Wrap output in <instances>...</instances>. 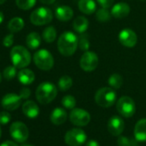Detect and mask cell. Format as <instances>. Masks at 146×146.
Masks as SVG:
<instances>
[{"instance_id":"cell-4","label":"cell","mask_w":146,"mask_h":146,"mask_svg":"<svg viewBox=\"0 0 146 146\" xmlns=\"http://www.w3.org/2000/svg\"><path fill=\"white\" fill-rule=\"evenodd\" d=\"M117 99L116 92L108 87H104L97 90L95 96V101L102 108H109L113 106Z\"/></svg>"},{"instance_id":"cell-40","label":"cell","mask_w":146,"mask_h":146,"mask_svg":"<svg viewBox=\"0 0 146 146\" xmlns=\"http://www.w3.org/2000/svg\"><path fill=\"white\" fill-rule=\"evenodd\" d=\"M40 3L44 4V5H52L53 4L56 0H40Z\"/></svg>"},{"instance_id":"cell-27","label":"cell","mask_w":146,"mask_h":146,"mask_svg":"<svg viewBox=\"0 0 146 146\" xmlns=\"http://www.w3.org/2000/svg\"><path fill=\"white\" fill-rule=\"evenodd\" d=\"M112 14L108 11L107 8H101L97 11L96 13V19L100 23H107L111 19Z\"/></svg>"},{"instance_id":"cell-19","label":"cell","mask_w":146,"mask_h":146,"mask_svg":"<svg viewBox=\"0 0 146 146\" xmlns=\"http://www.w3.org/2000/svg\"><path fill=\"white\" fill-rule=\"evenodd\" d=\"M66 119H67V113L65 112L64 109L61 108H56L55 109H53L50 116V119L52 123L57 125L64 123Z\"/></svg>"},{"instance_id":"cell-15","label":"cell","mask_w":146,"mask_h":146,"mask_svg":"<svg viewBox=\"0 0 146 146\" xmlns=\"http://www.w3.org/2000/svg\"><path fill=\"white\" fill-rule=\"evenodd\" d=\"M130 6L125 3H118L114 5L111 10V14L115 18H124L126 17L130 13Z\"/></svg>"},{"instance_id":"cell-18","label":"cell","mask_w":146,"mask_h":146,"mask_svg":"<svg viewBox=\"0 0 146 146\" xmlns=\"http://www.w3.org/2000/svg\"><path fill=\"white\" fill-rule=\"evenodd\" d=\"M55 16L58 20L61 22H67L70 20L73 17V11L70 7L67 5L58 6L55 10Z\"/></svg>"},{"instance_id":"cell-42","label":"cell","mask_w":146,"mask_h":146,"mask_svg":"<svg viewBox=\"0 0 146 146\" xmlns=\"http://www.w3.org/2000/svg\"><path fill=\"white\" fill-rule=\"evenodd\" d=\"M5 1H6V0H0V5L5 4Z\"/></svg>"},{"instance_id":"cell-7","label":"cell","mask_w":146,"mask_h":146,"mask_svg":"<svg viewBox=\"0 0 146 146\" xmlns=\"http://www.w3.org/2000/svg\"><path fill=\"white\" fill-rule=\"evenodd\" d=\"M87 140L85 131L80 128H73L68 131L64 136V141L69 146H81Z\"/></svg>"},{"instance_id":"cell-3","label":"cell","mask_w":146,"mask_h":146,"mask_svg":"<svg viewBox=\"0 0 146 146\" xmlns=\"http://www.w3.org/2000/svg\"><path fill=\"white\" fill-rule=\"evenodd\" d=\"M11 59L14 66L23 69L29 65L31 62L30 52L23 46H16L11 51Z\"/></svg>"},{"instance_id":"cell-24","label":"cell","mask_w":146,"mask_h":146,"mask_svg":"<svg viewBox=\"0 0 146 146\" xmlns=\"http://www.w3.org/2000/svg\"><path fill=\"white\" fill-rule=\"evenodd\" d=\"M24 27V21L21 17H14L8 23V29L12 33L21 31Z\"/></svg>"},{"instance_id":"cell-34","label":"cell","mask_w":146,"mask_h":146,"mask_svg":"<svg viewBox=\"0 0 146 146\" xmlns=\"http://www.w3.org/2000/svg\"><path fill=\"white\" fill-rule=\"evenodd\" d=\"M11 119V116L8 112H1L0 113V124L6 125L10 122Z\"/></svg>"},{"instance_id":"cell-28","label":"cell","mask_w":146,"mask_h":146,"mask_svg":"<svg viewBox=\"0 0 146 146\" xmlns=\"http://www.w3.org/2000/svg\"><path fill=\"white\" fill-rule=\"evenodd\" d=\"M58 85L61 91H67L72 86V79L69 76H63L58 80Z\"/></svg>"},{"instance_id":"cell-13","label":"cell","mask_w":146,"mask_h":146,"mask_svg":"<svg viewBox=\"0 0 146 146\" xmlns=\"http://www.w3.org/2000/svg\"><path fill=\"white\" fill-rule=\"evenodd\" d=\"M119 40L124 46L132 47L137 44V36L133 30L130 29H125L120 31L119 35Z\"/></svg>"},{"instance_id":"cell-37","label":"cell","mask_w":146,"mask_h":146,"mask_svg":"<svg viewBox=\"0 0 146 146\" xmlns=\"http://www.w3.org/2000/svg\"><path fill=\"white\" fill-rule=\"evenodd\" d=\"M31 95V91L29 88H23L20 91V96L22 99H28Z\"/></svg>"},{"instance_id":"cell-25","label":"cell","mask_w":146,"mask_h":146,"mask_svg":"<svg viewBox=\"0 0 146 146\" xmlns=\"http://www.w3.org/2000/svg\"><path fill=\"white\" fill-rule=\"evenodd\" d=\"M56 36H57V31L52 26L47 27L43 30L42 37H43L44 40L47 43L53 42L56 39Z\"/></svg>"},{"instance_id":"cell-21","label":"cell","mask_w":146,"mask_h":146,"mask_svg":"<svg viewBox=\"0 0 146 146\" xmlns=\"http://www.w3.org/2000/svg\"><path fill=\"white\" fill-rule=\"evenodd\" d=\"M78 9L82 13L90 15L96 11V4L94 0H79Z\"/></svg>"},{"instance_id":"cell-41","label":"cell","mask_w":146,"mask_h":146,"mask_svg":"<svg viewBox=\"0 0 146 146\" xmlns=\"http://www.w3.org/2000/svg\"><path fill=\"white\" fill-rule=\"evenodd\" d=\"M4 19H5V16H4V13H3L2 11H0V24H1V23H3Z\"/></svg>"},{"instance_id":"cell-33","label":"cell","mask_w":146,"mask_h":146,"mask_svg":"<svg viewBox=\"0 0 146 146\" xmlns=\"http://www.w3.org/2000/svg\"><path fill=\"white\" fill-rule=\"evenodd\" d=\"M17 74V71L16 66H8L4 70V72H3L4 78L7 80H11L15 78Z\"/></svg>"},{"instance_id":"cell-43","label":"cell","mask_w":146,"mask_h":146,"mask_svg":"<svg viewBox=\"0 0 146 146\" xmlns=\"http://www.w3.org/2000/svg\"><path fill=\"white\" fill-rule=\"evenodd\" d=\"M2 81V76H1V73H0V83Z\"/></svg>"},{"instance_id":"cell-14","label":"cell","mask_w":146,"mask_h":146,"mask_svg":"<svg viewBox=\"0 0 146 146\" xmlns=\"http://www.w3.org/2000/svg\"><path fill=\"white\" fill-rule=\"evenodd\" d=\"M125 128V123L124 120L119 117V116H113L110 118L108 124V131L113 136H119Z\"/></svg>"},{"instance_id":"cell-20","label":"cell","mask_w":146,"mask_h":146,"mask_svg":"<svg viewBox=\"0 0 146 146\" xmlns=\"http://www.w3.org/2000/svg\"><path fill=\"white\" fill-rule=\"evenodd\" d=\"M35 73L29 70L23 68L18 72V80L23 85H29L35 81Z\"/></svg>"},{"instance_id":"cell-8","label":"cell","mask_w":146,"mask_h":146,"mask_svg":"<svg viewBox=\"0 0 146 146\" xmlns=\"http://www.w3.org/2000/svg\"><path fill=\"white\" fill-rule=\"evenodd\" d=\"M118 112L125 118L133 116L136 112V105L134 101L129 96H122L117 102Z\"/></svg>"},{"instance_id":"cell-45","label":"cell","mask_w":146,"mask_h":146,"mask_svg":"<svg viewBox=\"0 0 146 146\" xmlns=\"http://www.w3.org/2000/svg\"><path fill=\"white\" fill-rule=\"evenodd\" d=\"M1 132H2V131H1V127H0V137H1Z\"/></svg>"},{"instance_id":"cell-17","label":"cell","mask_w":146,"mask_h":146,"mask_svg":"<svg viewBox=\"0 0 146 146\" xmlns=\"http://www.w3.org/2000/svg\"><path fill=\"white\" fill-rule=\"evenodd\" d=\"M134 135L138 142H146V119H141L137 122Z\"/></svg>"},{"instance_id":"cell-6","label":"cell","mask_w":146,"mask_h":146,"mask_svg":"<svg viewBox=\"0 0 146 146\" xmlns=\"http://www.w3.org/2000/svg\"><path fill=\"white\" fill-rule=\"evenodd\" d=\"M52 12L46 7H40L35 10L30 15V22L36 26H42L52 22Z\"/></svg>"},{"instance_id":"cell-22","label":"cell","mask_w":146,"mask_h":146,"mask_svg":"<svg viewBox=\"0 0 146 146\" xmlns=\"http://www.w3.org/2000/svg\"><path fill=\"white\" fill-rule=\"evenodd\" d=\"M89 28V21L83 16L78 17L73 22V29L79 34L84 33Z\"/></svg>"},{"instance_id":"cell-2","label":"cell","mask_w":146,"mask_h":146,"mask_svg":"<svg viewBox=\"0 0 146 146\" xmlns=\"http://www.w3.org/2000/svg\"><path fill=\"white\" fill-rule=\"evenodd\" d=\"M58 90L56 86L50 82H44L40 84L36 90L35 96L37 101L43 105L52 102L57 96Z\"/></svg>"},{"instance_id":"cell-5","label":"cell","mask_w":146,"mask_h":146,"mask_svg":"<svg viewBox=\"0 0 146 146\" xmlns=\"http://www.w3.org/2000/svg\"><path fill=\"white\" fill-rule=\"evenodd\" d=\"M34 62L35 65L42 70H49L54 64L52 53L46 49H40L34 54Z\"/></svg>"},{"instance_id":"cell-16","label":"cell","mask_w":146,"mask_h":146,"mask_svg":"<svg viewBox=\"0 0 146 146\" xmlns=\"http://www.w3.org/2000/svg\"><path fill=\"white\" fill-rule=\"evenodd\" d=\"M23 112L27 117L30 119H35L39 115L40 109L38 105L35 102L27 101L23 104Z\"/></svg>"},{"instance_id":"cell-9","label":"cell","mask_w":146,"mask_h":146,"mask_svg":"<svg viewBox=\"0 0 146 146\" xmlns=\"http://www.w3.org/2000/svg\"><path fill=\"white\" fill-rule=\"evenodd\" d=\"M10 133L13 139L18 143L25 142L29 137V129L27 125L20 121H17L11 124L10 127Z\"/></svg>"},{"instance_id":"cell-44","label":"cell","mask_w":146,"mask_h":146,"mask_svg":"<svg viewBox=\"0 0 146 146\" xmlns=\"http://www.w3.org/2000/svg\"><path fill=\"white\" fill-rule=\"evenodd\" d=\"M22 146H33V145H29V144H23Z\"/></svg>"},{"instance_id":"cell-30","label":"cell","mask_w":146,"mask_h":146,"mask_svg":"<svg viewBox=\"0 0 146 146\" xmlns=\"http://www.w3.org/2000/svg\"><path fill=\"white\" fill-rule=\"evenodd\" d=\"M16 4L21 10L29 11L35 5L36 0H16Z\"/></svg>"},{"instance_id":"cell-38","label":"cell","mask_w":146,"mask_h":146,"mask_svg":"<svg viewBox=\"0 0 146 146\" xmlns=\"http://www.w3.org/2000/svg\"><path fill=\"white\" fill-rule=\"evenodd\" d=\"M0 146H18V145H17L15 142L7 140V141H5V142H4L3 143L0 144Z\"/></svg>"},{"instance_id":"cell-10","label":"cell","mask_w":146,"mask_h":146,"mask_svg":"<svg viewBox=\"0 0 146 146\" xmlns=\"http://www.w3.org/2000/svg\"><path fill=\"white\" fill-rule=\"evenodd\" d=\"M90 114L84 109L73 108L70 113V122L77 126H85L90 121Z\"/></svg>"},{"instance_id":"cell-1","label":"cell","mask_w":146,"mask_h":146,"mask_svg":"<svg viewBox=\"0 0 146 146\" xmlns=\"http://www.w3.org/2000/svg\"><path fill=\"white\" fill-rule=\"evenodd\" d=\"M78 46V38L70 31L63 33L58 40V49L59 52L65 57H70L75 53Z\"/></svg>"},{"instance_id":"cell-32","label":"cell","mask_w":146,"mask_h":146,"mask_svg":"<svg viewBox=\"0 0 146 146\" xmlns=\"http://www.w3.org/2000/svg\"><path fill=\"white\" fill-rule=\"evenodd\" d=\"M137 142L138 141L137 139H131L122 136H120L117 140L118 146H137Z\"/></svg>"},{"instance_id":"cell-29","label":"cell","mask_w":146,"mask_h":146,"mask_svg":"<svg viewBox=\"0 0 146 146\" xmlns=\"http://www.w3.org/2000/svg\"><path fill=\"white\" fill-rule=\"evenodd\" d=\"M78 46L82 51H88L90 46V37L89 35L83 33L80 37L78 38Z\"/></svg>"},{"instance_id":"cell-36","label":"cell","mask_w":146,"mask_h":146,"mask_svg":"<svg viewBox=\"0 0 146 146\" xmlns=\"http://www.w3.org/2000/svg\"><path fill=\"white\" fill-rule=\"evenodd\" d=\"M114 0H97L98 4L102 7V8H107L108 9L109 7L112 6Z\"/></svg>"},{"instance_id":"cell-31","label":"cell","mask_w":146,"mask_h":146,"mask_svg":"<svg viewBox=\"0 0 146 146\" xmlns=\"http://www.w3.org/2000/svg\"><path fill=\"white\" fill-rule=\"evenodd\" d=\"M61 103L62 105L67 108V109H73L75 107H76V104H77V102H76V99L74 96H65L63 97L62 101H61Z\"/></svg>"},{"instance_id":"cell-35","label":"cell","mask_w":146,"mask_h":146,"mask_svg":"<svg viewBox=\"0 0 146 146\" xmlns=\"http://www.w3.org/2000/svg\"><path fill=\"white\" fill-rule=\"evenodd\" d=\"M14 43V35L12 34H9L4 38L3 40V45L6 47H10L13 45Z\"/></svg>"},{"instance_id":"cell-26","label":"cell","mask_w":146,"mask_h":146,"mask_svg":"<svg viewBox=\"0 0 146 146\" xmlns=\"http://www.w3.org/2000/svg\"><path fill=\"white\" fill-rule=\"evenodd\" d=\"M123 84V78L119 74H113L108 78V84L113 89H119L122 86Z\"/></svg>"},{"instance_id":"cell-12","label":"cell","mask_w":146,"mask_h":146,"mask_svg":"<svg viewBox=\"0 0 146 146\" xmlns=\"http://www.w3.org/2000/svg\"><path fill=\"white\" fill-rule=\"evenodd\" d=\"M1 103L5 109L13 111L20 107L22 103V97L20 95L18 96L15 93H9L3 97Z\"/></svg>"},{"instance_id":"cell-23","label":"cell","mask_w":146,"mask_h":146,"mask_svg":"<svg viewBox=\"0 0 146 146\" xmlns=\"http://www.w3.org/2000/svg\"><path fill=\"white\" fill-rule=\"evenodd\" d=\"M41 42V38L40 35L36 32H32L28 35L26 38V44L28 47L31 50H35L37 49Z\"/></svg>"},{"instance_id":"cell-11","label":"cell","mask_w":146,"mask_h":146,"mask_svg":"<svg viewBox=\"0 0 146 146\" xmlns=\"http://www.w3.org/2000/svg\"><path fill=\"white\" fill-rule=\"evenodd\" d=\"M98 56L96 52L86 51L80 59V66L84 71L90 72L96 70L98 65Z\"/></svg>"},{"instance_id":"cell-39","label":"cell","mask_w":146,"mask_h":146,"mask_svg":"<svg viewBox=\"0 0 146 146\" xmlns=\"http://www.w3.org/2000/svg\"><path fill=\"white\" fill-rule=\"evenodd\" d=\"M86 146H100V144H99V143L97 141H96L94 139H91V140H90V141H88L86 143Z\"/></svg>"}]
</instances>
